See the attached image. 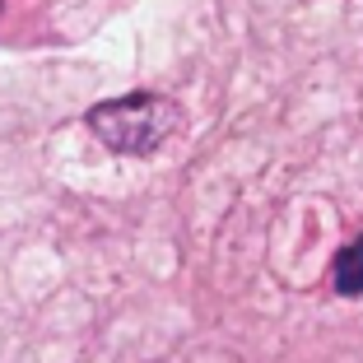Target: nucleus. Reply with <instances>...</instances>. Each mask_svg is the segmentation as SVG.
I'll return each instance as SVG.
<instances>
[{
    "label": "nucleus",
    "mask_w": 363,
    "mask_h": 363,
    "mask_svg": "<svg viewBox=\"0 0 363 363\" xmlns=\"http://www.w3.org/2000/svg\"><path fill=\"white\" fill-rule=\"evenodd\" d=\"M177 121H182L177 103H168L159 94H126V98H112V103H98L89 112V130L117 154L159 150L177 130Z\"/></svg>",
    "instance_id": "obj_1"
},
{
    "label": "nucleus",
    "mask_w": 363,
    "mask_h": 363,
    "mask_svg": "<svg viewBox=\"0 0 363 363\" xmlns=\"http://www.w3.org/2000/svg\"><path fill=\"white\" fill-rule=\"evenodd\" d=\"M331 279H335V289H340L345 298L363 294V238H354V242L340 247V257H335V266H331Z\"/></svg>",
    "instance_id": "obj_2"
}]
</instances>
